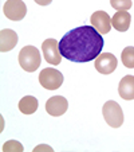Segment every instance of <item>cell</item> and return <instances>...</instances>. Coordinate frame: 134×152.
I'll return each mask as SVG.
<instances>
[{"label":"cell","instance_id":"cell-17","mask_svg":"<svg viewBox=\"0 0 134 152\" xmlns=\"http://www.w3.org/2000/svg\"><path fill=\"white\" fill-rule=\"evenodd\" d=\"M34 1L39 6H49V4H51L52 0H34Z\"/></svg>","mask_w":134,"mask_h":152},{"label":"cell","instance_id":"cell-3","mask_svg":"<svg viewBox=\"0 0 134 152\" xmlns=\"http://www.w3.org/2000/svg\"><path fill=\"white\" fill-rule=\"evenodd\" d=\"M102 115L105 121L113 128H120L123 124V112L120 104L115 101H107L102 108Z\"/></svg>","mask_w":134,"mask_h":152},{"label":"cell","instance_id":"cell-18","mask_svg":"<svg viewBox=\"0 0 134 152\" xmlns=\"http://www.w3.org/2000/svg\"><path fill=\"white\" fill-rule=\"evenodd\" d=\"M42 149H49V151H52V148H50V147H46V145H38L36 148L34 149V151L36 152V151H42Z\"/></svg>","mask_w":134,"mask_h":152},{"label":"cell","instance_id":"cell-10","mask_svg":"<svg viewBox=\"0 0 134 152\" xmlns=\"http://www.w3.org/2000/svg\"><path fill=\"white\" fill-rule=\"evenodd\" d=\"M118 93L125 101L134 100V75H125L120 81Z\"/></svg>","mask_w":134,"mask_h":152},{"label":"cell","instance_id":"cell-6","mask_svg":"<svg viewBox=\"0 0 134 152\" xmlns=\"http://www.w3.org/2000/svg\"><path fill=\"white\" fill-rule=\"evenodd\" d=\"M42 51L43 55H44V59L52 65V66H56L60 63V59H62V54H60L59 50V42L54 38H50V39H46L42 45Z\"/></svg>","mask_w":134,"mask_h":152},{"label":"cell","instance_id":"cell-4","mask_svg":"<svg viewBox=\"0 0 134 152\" xmlns=\"http://www.w3.org/2000/svg\"><path fill=\"white\" fill-rule=\"evenodd\" d=\"M40 85L47 90H56L59 89L63 83V74L56 69H43L39 74Z\"/></svg>","mask_w":134,"mask_h":152},{"label":"cell","instance_id":"cell-13","mask_svg":"<svg viewBox=\"0 0 134 152\" xmlns=\"http://www.w3.org/2000/svg\"><path fill=\"white\" fill-rule=\"evenodd\" d=\"M38 106H39V102L32 96H26V97H23L19 101V110L23 115H32V113H35Z\"/></svg>","mask_w":134,"mask_h":152},{"label":"cell","instance_id":"cell-7","mask_svg":"<svg viewBox=\"0 0 134 152\" xmlns=\"http://www.w3.org/2000/svg\"><path fill=\"white\" fill-rule=\"evenodd\" d=\"M94 66L97 69L98 73L101 74H111L118 66V61L115 58V55H113L111 53H103L99 54L95 58Z\"/></svg>","mask_w":134,"mask_h":152},{"label":"cell","instance_id":"cell-9","mask_svg":"<svg viewBox=\"0 0 134 152\" xmlns=\"http://www.w3.org/2000/svg\"><path fill=\"white\" fill-rule=\"evenodd\" d=\"M90 23L99 34H109L111 28V18L105 11H97L91 15Z\"/></svg>","mask_w":134,"mask_h":152},{"label":"cell","instance_id":"cell-14","mask_svg":"<svg viewBox=\"0 0 134 152\" xmlns=\"http://www.w3.org/2000/svg\"><path fill=\"white\" fill-rule=\"evenodd\" d=\"M121 59L125 67L129 69H133L134 67V47L133 46H127L122 50V54H121Z\"/></svg>","mask_w":134,"mask_h":152},{"label":"cell","instance_id":"cell-2","mask_svg":"<svg viewBox=\"0 0 134 152\" xmlns=\"http://www.w3.org/2000/svg\"><path fill=\"white\" fill-rule=\"evenodd\" d=\"M17 59H19V65L22 66V69L30 73L38 70L42 62L40 51L35 46H24L20 50Z\"/></svg>","mask_w":134,"mask_h":152},{"label":"cell","instance_id":"cell-15","mask_svg":"<svg viewBox=\"0 0 134 152\" xmlns=\"http://www.w3.org/2000/svg\"><path fill=\"white\" fill-rule=\"evenodd\" d=\"M3 152H23V145L16 140H9L3 144Z\"/></svg>","mask_w":134,"mask_h":152},{"label":"cell","instance_id":"cell-5","mask_svg":"<svg viewBox=\"0 0 134 152\" xmlns=\"http://www.w3.org/2000/svg\"><path fill=\"white\" fill-rule=\"evenodd\" d=\"M3 12L9 20L19 22L27 14V7L23 0H7L3 6Z\"/></svg>","mask_w":134,"mask_h":152},{"label":"cell","instance_id":"cell-8","mask_svg":"<svg viewBox=\"0 0 134 152\" xmlns=\"http://www.w3.org/2000/svg\"><path fill=\"white\" fill-rule=\"evenodd\" d=\"M67 108H69V102L63 96H54V97L49 98L46 102L47 113L50 116H54V117H59V116L64 115Z\"/></svg>","mask_w":134,"mask_h":152},{"label":"cell","instance_id":"cell-12","mask_svg":"<svg viewBox=\"0 0 134 152\" xmlns=\"http://www.w3.org/2000/svg\"><path fill=\"white\" fill-rule=\"evenodd\" d=\"M131 16L127 11H118L114 14V16L111 18V26L114 27L117 31H126L130 26Z\"/></svg>","mask_w":134,"mask_h":152},{"label":"cell","instance_id":"cell-11","mask_svg":"<svg viewBox=\"0 0 134 152\" xmlns=\"http://www.w3.org/2000/svg\"><path fill=\"white\" fill-rule=\"evenodd\" d=\"M17 45V34L14 30L4 28L0 32V50L3 53L9 51Z\"/></svg>","mask_w":134,"mask_h":152},{"label":"cell","instance_id":"cell-16","mask_svg":"<svg viewBox=\"0 0 134 152\" xmlns=\"http://www.w3.org/2000/svg\"><path fill=\"white\" fill-rule=\"evenodd\" d=\"M111 7L117 11H127L131 8V0H110Z\"/></svg>","mask_w":134,"mask_h":152},{"label":"cell","instance_id":"cell-1","mask_svg":"<svg viewBox=\"0 0 134 152\" xmlns=\"http://www.w3.org/2000/svg\"><path fill=\"white\" fill-rule=\"evenodd\" d=\"M103 47L102 34L93 26H80L69 31L59 40L63 58L71 62H90L101 54Z\"/></svg>","mask_w":134,"mask_h":152}]
</instances>
